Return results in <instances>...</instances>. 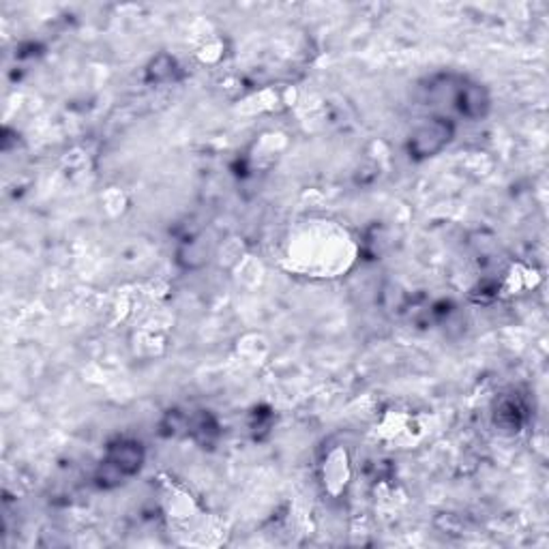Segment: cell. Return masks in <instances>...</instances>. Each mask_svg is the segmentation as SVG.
<instances>
[{
	"label": "cell",
	"instance_id": "6da1fadb",
	"mask_svg": "<svg viewBox=\"0 0 549 549\" xmlns=\"http://www.w3.org/2000/svg\"><path fill=\"white\" fill-rule=\"evenodd\" d=\"M146 451L145 444L136 438H116L107 444L106 458L95 472V483L101 490H116L127 481L140 474L145 468Z\"/></svg>",
	"mask_w": 549,
	"mask_h": 549
},
{
	"label": "cell",
	"instance_id": "7a4b0ae2",
	"mask_svg": "<svg viewBox=\"0 0 549 549\" xmlns=\"http://www.w3.org/2000/svg\"><path fill=\"white\" fill-rule=\"evenodd\" d=\"M455 137V122L446 116H432L419 122L410 133L408 153L410 157L423 161L443 153Z\"/></svg>",
	"mask_w": 549,
	"mask_h": 549
},
{
	"label": "cell",
	"instance_id": "3957f363",
	"mask_svg": "<svg viewBox=\"0 0 549 549\" xmlns=\"http://www.w3.org/2000/svg\"><path fill=\"white\" fill-rule=\"evenodd\" d=\"M453 101L459 114L470 118V121L485 118L491 107L490 90H487L483 84H479V82H470V80L461 82L458 92H455Z\"/></svg>",
	"mask_w": 549,
	"mask_h": 549
},
{
	"label": "cell",
	"instance_id": "277c9868",
	"mask_svg": "<svg viewBox=\"0 0 549 549\" xmlns=\"http://www.w3.org/2000/svg\"><path fill=\"white\" fill-rule=\"evenodd\" d=\"M494 420L502 432H509V434L520 432L522 423H523V405L520 404V399L517 397L502 399L494 412Z\"/></svg>",
	"mask_w": 549,
	"mask_h": 549
},
{
	"label": "cell",
	"instance_id": "5b68a950",
	"mask_svg": "<svg viewBox=\"0 0 549 549\" xmlns=\"http://www.w3.org/2000/svg\"><path fill=\"white\" fill-rule=\"evenodd\" d=\"M187 429H189V434H192V438L202 446L213 444V440L219 435L217 420H215L213 414H208V412H200L196 414V417L189 419Z\"/></svg>",
	"mask_w": 549,
	"mask_h": 549
},
{
	"label": "cell",
	"instance_id": "8992f818",
	"mask_svg": "<svg viewBox=\"0 0 549 549\" xmlns=\"http://www.w3.org/2000/svg\"><path fill=\"white\" fill-rule=\"evenodd\" d=\"M176 60L168 54H159L146 67V82H151V84H163V82H172L176 78Z\"/></svg>",
	"mask_w": 549,
	"mask_h": 549
}]
</instances>
